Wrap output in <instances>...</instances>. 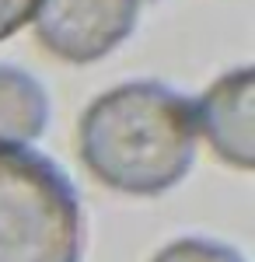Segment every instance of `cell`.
<instances>
[{
	"label": "cell",
	"mask_w": 255,
	"mask_h": 262,
	"mask_svg": "<svg viewBox=\"0 0 255 262\" xmlns=\"http://www.w3.org/2000/svg\"><path fill=\"white\" fill-rule=\"evenodd\" d=\"M151 262H245V255L224 242H210V238H178V242L164 245Z\"/></svg>",
	"instance_id": "cell-6"
},
{
	"label": "cell",
	"mask_w": 255,
	"mask_h": 262,
	"mask_svg": "<svg viewBox=\"0 0 255 262\" xmlns=\"http://www.w3.org/2000/svg\"><path fill=\"white\" fill-rule=\"evenodd\" d=\"M193 98L157 81L105 91L80 116V161L109 189L157 196L185 179L196 158Z\"/></svg>",
	"instance_id": "cell-1"
},
{
	"label": "cell",
	"mask_w": 255,
	"mask_h": 262,
	"mask_svg": "<svg viewBox=\"0 0 255 262\" xmlns=\"http://www.w3.org/2000/svg\"><path fill=\"white\" fill-rule=\"evenodd\" d=\"M196 133L206 137L220 161L248 171L255 164V77L252 67H238L206 88V95L193 101Z\"/></svg>",
	"instance_id": "cell-4"
},
{
	"label": "cell",
	"mask_w": 255,
	"mask_h": 262,
	"mask_svg": "<svg viewBox=\"0 0 255 262\" xmlns=\"http://www.w3.org/2000/svg\"><path fill=\"white\" fill-rule=\"evenodd\" d=\"M140 0H39L35 35L67 63L109 56L137 25Z\"/></svg>",
	"instance_id": "cell-3"
},
{
	"label": "cell",
	"mask_w": 255,
	"mask_h": 262,
	"mask_svg": "<svg viewBox=\"0 0 255 262\" xmlns=\"http://www.w3.org/2000/svg\"><path fill=\"white\" fill-rule=\"evenodd\" d=\"M80 200L53 158L0 143V262H77Z\"/></svg>",
	"instance_id": "cell-2"
},
{
	"label": "cell",
	"mask_w": 255,
	"mask_h": 262,
	"mask_svg": "<svg viewBox=\"0 0 255 262\" xmlns=\"http://www.w3.org/2000/svg\"><path fill=\"white\" fill-rule=\"evenodd\" d=\"M49 122V98L42 84L18 67L0 63V143H32Z\"/></svg>",
	"instance_id": "cell-5"
},
{
	"label": "cell",
	"mask_w": 255,
	"mask_h": 262,
	"mask_svg": "<svg viewBox=\"0 0 255 262\" xmlns=\"http://www.w3.org/2000/svg\"><path fill=\"white\" fill-rule=\"evenodd\" d=\"M35 4L39 0H0V39H11L35 14Z\"/></svg>",
	"instance_id": "cell-7"
}]
</instances>
